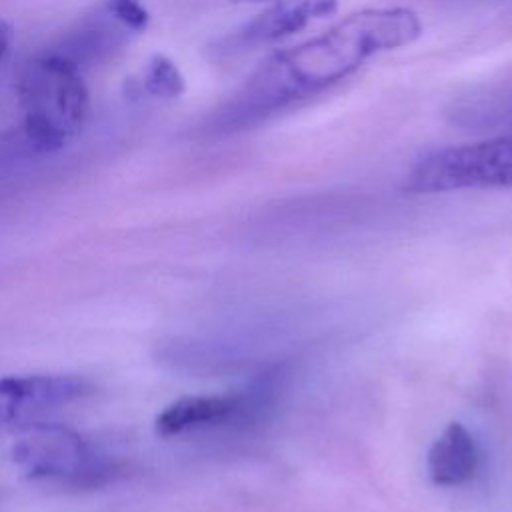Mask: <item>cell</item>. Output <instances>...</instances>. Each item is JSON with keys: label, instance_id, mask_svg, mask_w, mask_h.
I'll return each mask as SVG.
<instances>
[{"label": "cell", "instance_id": "30bf717a", "mask_svg": "<svg viewBox=\"0 0 512 512\" xmlns=\"http://www.w3.org/2000/svg\"><path fill=\"white\" fill-rule=\"evenodd\" d=\"M10 46H12V28L4 20H0V58L6 56Z\"/></svg>", "mask_w": 512, "mask_h": 512}, {"label": "cell", "instance_id": "52a82bcc", "mask_svg": "<svg viewBox=\"0 0 512 512\" xmlns=\"http://www.w3.org/2000/svg\"><path fill=\"white\" fill-rule=\"evenodd\" d=\"M478 466V448L470 432L458 424H448L432 442L426 454L428 478L438 486H456L470 480Z\"/></svg>", "mask_w": 512, "mask_h": 512}, {"label": "cell", "instance_id": "9c48e42d", "mask_svg": "<svg viewBox=\"0 0 512 512\" xmlns=\"http://www.w3.org/2000/svg\"><path fill=\"white\" fill-rule=\"evenodd\" d=\"M104 10L132 32H144L150 24V14L140 0H104Z\"/></svg>", "mask_w": 512, "mask_h": 512}, {"label": "cell", "instance_id": "8992f818", "mask_svg": "<svg viewBox=\"0 0 512 512\" xmlns=\"http://www.w3.org/2000/svg\"><path fill=\"white\" fill-rule=\"evenodd\" d=\"M244 408L242 396H184L168 404L156 418L154 428L160 436H180L198 428L230 420Z\"/></svg>", "mask_w": 512, "mask_h": 512}, {"label": "cell", "instance_id": "3957f363", "mask_svg": "<svg viewBox=\"0 0 512 512\" xmlns=\"http://www.w3.org/2000/svg\"><path fill=\"white\" fill-rule=\"evenodd\" d=\"M16 468L30 480L72 488L108 482L118 462L82 432L54 422L30 424L10 448Z\"/></svg>", "mask_w": 512, "mask_h": 512}, {"label": "cell", "instance_id": "5b68a950", "mask_svg": "<svg viewBox=\"0 0 512 512\" xmlns=\"http://www.w3.org/2000/svg\"><path fill=\"white\" fill-rule=\"evenodd\" d=\"M336 8L338 0H272L252 20L226 34L218 42V52L236 54L274 44L306 28L312 20L330 16Z\"/></svg>", "mask_w": 512, "mask_h": 512}, {"label": "cell", "instance_id": "6da1fadb", "mask_svg": "<svg viewBox=\"0 0 512 512\" xmlns=\"http://www.w3.org/2000/svg\"><path fill=\"white\" fill-rule=\"evenodd\" d=\"M420 16L404 6L364 8L292 48L268 56L216 114L218 130L260 122L346 80L370 58L412 44Z\"/></svg>", "mask_w": 512, "mask_h": 512}, {"label": "cell", "instance_id": "277c9868", "mask_svg": "<svg viewBox=\"0 0 512 512\" xmlns=\"http://www.w3.org/2000/svg\"><path fill=\"white\" fill-rule=\"evenodd\" d=\"M92 392V382L70 374L0 378V426L74 404Z\"/></svg>", "mask_w": 512, "mask_h": 512}, {"label": "cell", "instance_id": "7a4b0ae2", "mask_svg": "<svg viewBox=\"0 0 512 512\" xmlns=\"http://www.w3.org/2000/svg\"><path fill=\"white\" fill-rule=\"evenodd\" d=\"M24 132L38 152L62 148L88 116V90L80 66L60 52L32 60L20 82Z\"/></svg>", "mask_w": 512, "mask_h": 512}, {"label": "cell", "instance_id": "ba28073f", "mask_svg": "<svg viewBox=\"0 0 512 512\" xmlns=\"http://www.w3.org/2000/svg\"><path fill=\"white\" fill-rule=\"evenodd\" d=\"M142 88L154 98H178L186 90V82L180 68L168 56L156 54L144 68Z\"/></svg>", "mask_w": 512, "mask_h": 512}]
</instances>
